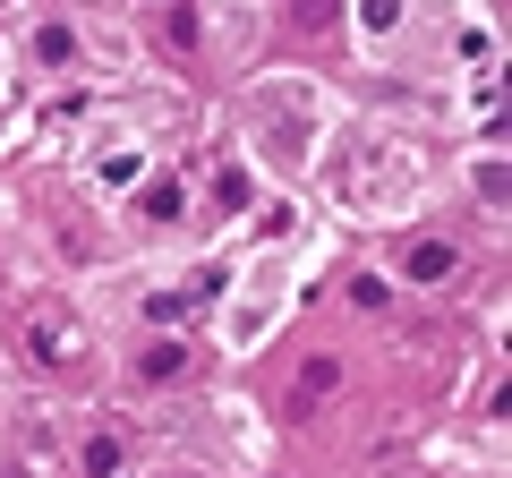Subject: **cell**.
Segmentation results:
<instances>
[{
	"label": "cell",
	"mask_w": 512,
	"mask_h": 478,
	"mask_svg": "<svg viewBox=\"0 0 512 478\" xmlns=\"http://www.w3.org/2000/svg\"><path fill=\"white\" fill-rule=\"evenodd\" d=\"M86 470H94V478H111V470H120V444L94 436V444H86Z\"/></svg>",
	"instance_id": "8992f818"
},
{
	"label": "cell",
	"mask_w": 512,
	"mask_h": 478,
	"mask_svg": "<svg viewBox=\"0 0 512 478\" xmlns=\"http://www.w3.org/2000/svg\"><path fill=\"white\" fill-rule=\"evenodd\" d=\"M291 18H299V26H325V18H333V0H299Z\"/></svg>",
	"instance_id": "52a82bcc"
},
{
	"label": "cell",
	"mask_w": 512,
	"mask_h": 478,
	"mask_svg": "<svg viewBox=\"0 0 512 478\" xmlns=\"http://www.w3.org/2000/svg\"><path fill=\"white\" fill-rule=\"evenodd\" d=\"M171 214H180V180H154L146 188V222H171Z\"/></svg>",
	"instance_id": "5b68a950"
},
{
	"label": "cell",
	"mask_w": 512,
	"mask_h": 478,
	"mask_svg": "<svg viewBox=\"0 0 512 478\" xmlns=\"http://www.w3.org/2000/svg\"><path fill=\"white\" fill-rule=\"evenodd\" d=\"M137 368H146V376H154V385H171V376H180V368H188V342H154V350H146V359H137Z\"/></svg>",
	"instance_id": "7a4b0ae2"
},
{
	"label": "cell",
	"mask_w": 512,
	"mask_h": 478,
	"mask_svg": "<svg viewBox=\"0 0 512 478\" xmlns=\"http://www.w3.org/2000/svg\"><path fill=\"white\" fill-rule=\"evenodd\" d=\"M316 393H333V359H308V368H299V393H291V410H308Z\"/></svg>",
	"instance_id": "3957f363"
},
{
	"label": "cell",
	"mask_w": 512,
	"mask_h": 478,
	"mask_svg": "<svg viewBox=\"0 0 512 478\" xmlns=\"http://www.w3.org/2000/svg\"><path fill=\"white\" fill-rule=\"evenodd\" d=\"M453 265H461V257H453V248H444V239H419V248H410V265H402V274H410V282H444V274H453Z\"/></svg>",
	"instance_id": "6da1fadb"
},
{
	"label": "cell",
	"mask_w": 512,
	"mask_h": 478,
	"mask_svg": "<svg viewBox=\"0 0 512 478\" xmlns=\"http://www.w3.org/2000/svg\"><path fill=\"white\" fill-rule=\"evenodd\" d=\"M26 359H43V368H52V359H69V333L35 325V333H26Z\"/></svg>",
	"instance_id": "277c9868"
}]
</instances>
